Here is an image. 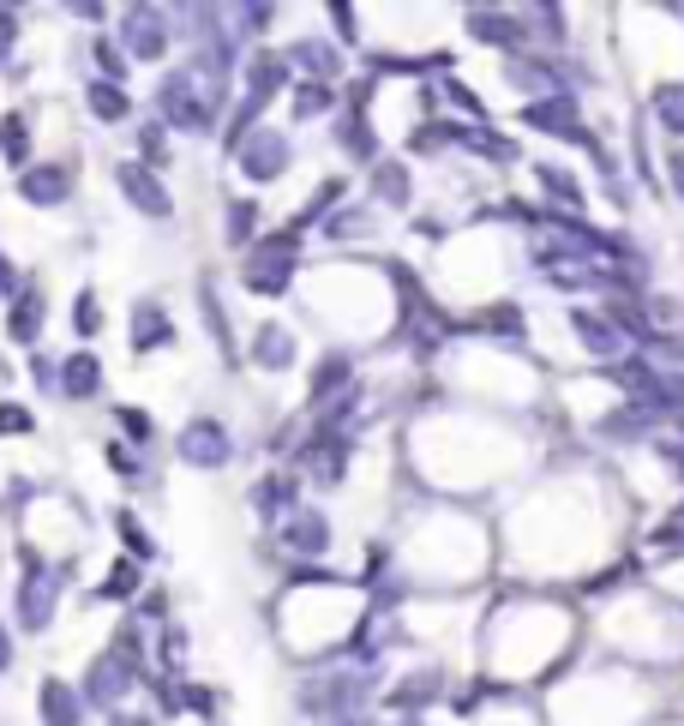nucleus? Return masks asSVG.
Here are the masks:
<instances>
[{
  "label": "nucleus",
  "mask_w": 684,
  "mask_h": 726,
  "mask_svg": "<svg viewBox=\"0 0 684 726\" xmlns=\"http://www.w3.org/2000/svg\"><path fill=\"white\" fill-rule=\"evenodd\" d=\"M157 121L169 126V133L205 138V133H217V97L198 91V79L186 67L181 72H162V79H157Z\"/></svg>",
  "instance_id": "obj_1"
},
{
  "label": "nucleus",
  "mask_w": 684,
  "mask_h": 726,
  "mask_svg": "<svg viewBox=\"0 0 684 726\" xmlns=\"http://www.w3.org/2000/svg\"><path fill=\"white\" fill-rule=\"evenodd\" d=\"M295 264H300V235H295V228H283V235H264V240H252V247H247L240 283H247L252 295H288Z\"/></svg>",
  "instance_id": "obj_2"
},
{
  "label": "nucleus",
  "mask_w": 684,
  "mask_h": 726,
  "mask_svg": "<svg viewBox=\"0 0 684 726\" xmlns=\"http://www.w3.org/2000/svg\"><path fill=\"white\" fill-rule=\"evenodd\" d=\"M523 126L528 133H547V138H565V145H582L594 162H601L606 174H613V162H606V150L594 145V133L582 126V114H577V97H565V91H547V97H528L523 103Z\"/></svg>",
  "instance_id": "obj_3"
},
{
  "label": "nucleus",
  "mask_w": 684,
  "mask_h": 726,
  "mask_svg": "<svg viewBox=\"0 0 684 726\" xmlns=\"http://www.w3.org/2000/svg\"><path fill=\"white\" fill-rule=\"evenodd\" d=\"M12 613H19V631H48L55 613H60V570L43 565L36 553H24V577H19Z\"/></svg>",
  "instance_id": "obj_4"
},
{
  "label": "nucleus",
  "mask_w": 684,
  "mask_h": 726,
  "mask_svg": "<svg viewBox=\"0 0 684 726\" xmlns=\"http://www.w3.org/2000/svg\"><path fill=\"white\" fill-rule=\"evenodd\" d=\"M300 715H324V721H354V708L366 703V679L361 672H324V679H307L300 684Z\"/></svg>",
  "instance_id": "obj_5"
},
{
  "label": "nucleus",
  "mask_w": 684,
  "mask_h": 726,
  "mask_svg": "<svg viewBox=\"0 0 684 726\" xmlns=\"http://www.w3.org/2000/svg\"><path fill=\"white\" fill-rule=\"evenodd\" d=\"M169 43H174V19L162 7H126L121 12V48H126V60L157 67V60L169 55Z\"/></svg>",
  "instance_id": "obj_6"
},
{
  "label": "nucleus",
  "mask_w": 684,
  "mask_h": 726,
  "mask_svg": "<svg viewBox=\"0 0 684 726\" xmlns=\"http://www.w3.org/2000/svg\"><path fill=\"white\" fill-rule=\"evenodd\" d=\"M174 451H181L186 468H228V456H235V439H228V427L217 415H193L181 427V439H174Z\"/></svg>",
  "instance_id": "obj_7"
},
{
  "label": "nucleus",
  "mask_w": 684,
  "mask_h": 726,
  "mask_svg": "<svg viewBox=\"0 0 684 726\" xmlns=\"http://www.w3.org/2000/svg\"><path fill=\"white\" fill-rule=\"evenodd\" d=\"M114 186H121V198L138 216H150V223H169L174 216V193L162 186L157 169H145V162H121V169H114Z\"/></svg>",
  "instance_id": "obj_8"
},
{
  "label": "nucleus",
  "mask_w": 684,
  "mask_h": 726,
  "mask_svg": "<svg viewBox=\"0 0 684 726\" xmlns=\"http://www.w3.org/2000/svg\"><path fill=\"white\" fill-rule=\"evenodd\" d=\"M235 169L247 174V181H259V186L283 181V169H288V133H276V126L247 133V145L235 150Z\"/></svg>",
  "instance_id": "obj_9"
},
{
  "label": "nucleus",
  "mask_w": 684,
  "mask_h": 726,
  "mask_svg": "<svg viewBox=\"0 0 684 726\" xmlns=\"http://www.w3.org/2000/svg\"><path fill=\"white\" fill-rule=\"evenodd\" d=\"M295 463L312 468L319 487H342V475H349V432H337V427H324V420H319V432L295 451Z\"/></svg>",
  "instance_id": "obj_10"
},
{
  "label": "nucleus",
  "mask_w": 684,
  "mask_h": 726,
  "mask_svg": "<svg viewBox=\"0 0 684 726\" xmlns=\"http://www.w3.org/2000/svg\"><path fill=\"white\" fill-rule=\"evenodd\" d=\"M133 684H138V667H126V660L114 655V648H103V655H96L91 667H84L79 696H84V703H103V708H114L126 691H133Z\"/></svg>",
  "instance_id": "obj_11"
},
{
  "label": "nucleus",
  "mask_w": 684,
  "mask_h": 726,
  "mask_svg": "<svg viewBox=\"0 0 684 726\" xmlns=\"http://www.w3.org/2000/svg\"><path fill=\"white\" fill-rule=\"evenodd\" d=\"M565 318H570V337H577L582 349L594 354V361H606V366L625 361V337L613 330V318H606V313H594V307H570Z\"/></svg>",
  "instance_id": "obj_12"
},
{
  "label": "nucleus",
  "mask_w": 684,
  "mask_h": 726,
  "mask_svg": "<svg viewBox=\"0 0 684 726\" xmlns=\"http://www.w3.org/2000/svg\"><path fill=\"white\" fill-rule=\"evenodd\" d=\"M67 193H72V169H67V162H31V169L19 174V198H24V205H36V211L67 205Z\"/></svg>",
  "instance_id": "obj_13"
},
{
  "label": "nucleus",
  "mask_w": 684,
  "mask_h": 726,
  "mask_svg": "<svg viewBox=\"0 0 684 726\" xmlns=\"http://www.w3.org/2000/svg\"><path fill=\"white\" fill-rule=\"evenodd\" d=\"M283 60H288V72H300V79H312V84H331L342 72V48L319 43V36H295V43L283 48Z\"/></svg>",
  "instance_id": "obj_14"
},
{
  "label": "nucleus",
  "mask_w": 684,
  "mask_h": 726,
  "mask_svg": "<svg viewBox=\"0 0 684 726\" xmlns=\"http://www.w3.org/2000/svg\"><path fill=\"white\" fill-rule=\"evenodd\" d=\"M252 366H259V373H288V366H295L300 361V337H295V330H288V325H276V318H271V325H259V330H252Z\"/></svg>",
  "instance_id": "obj_15"
},
{
  "label": "nucleus",
  "mask_w": 684,
  "mask_h": 726,
  "mask_svg": "<svg viewBox=\"0 0 684 726\" xmlns=\"http://www.w3.org/2000/svg\"><path fill=\"white\" fill-rule=\"evenodd\" d=\"M283 546L295 558H319L324 546H331V517H324L319 504H300L295 517H283Z\"/></svg>",
  "instance_id": "obj_16"
},
{
  "label": "nucleus",
  "mask_w": 684,
  "mask_h": 726,
  "mask_svg": "<svg viewBox=\"0 0 684 726\" xmlns=\"http://www.w3.org/2000/svg\"><path fill=\"white\" fill-rule=\"evenodd\" d=\"M463 24H468V36H475V43H487V48H523V43H528V24L516 19V12L468 7V12H463Z\"/></svg>",
  "instance_id": "obj_17"
},
{
  "label": "nucleus",
  "mask_w": 684,
  "mask_h": 726,
  "mask_svg": "<svg viewBox=\"0 0 684 726\" xmlns=\"http://www.w3.org/2000/svg\"><path fill=\"white\" fill-rule=\"evenodd\" d=\"M247 499H252V511L259 517H295L300 511V475H259L247 487Z\"/></svg>",
  "instance_id": "obj_18"
},
{
  "label": "nucleus",
  "mask_w": 684,
  "mask_h": 726,
  "mask_svg": "<svg viewBox=\"0 0 684 726\" xmlns=\"http://www.w3.org/2000/svg\"><path fill=\"white\" fill-rule=\"evenodd\" d=\"M60 397H67V402L103 397V354H91V349L67 354V361H60Z\"/></svg>",
  "instance_id": "obj_19"
},
{
  "label": "nucleus",
  "mask_w": 684,
  "mask_h": 726,
  "mask_svg": "<svg viewBox=\"0 0 684 726\" xmlns=\"http://www.w3.org/2000/svg\"><path fill=\"white\" fill-rule=\"evenodd\" d=\"M354 385V354H324L319 366H312V378H307V402L312 409H331L337 402V390H349Z\"/></svg>",
  "instance_id": "obj_20"
},
{
  "label": "nucleus",
  "mask_w": 684,
  "mask_h": 726,
  "mask_svg": "<svg viewBox=\"0 0 684 726\" xmlns=\"http://www.w3.org/2000/svg\"><path fill=\"white\" fill-rule=\"evenodd\" d=\"M36 715H43V726H84V696L60 679H43L36 684Z\"/></svg>",
  "instance_id": "obj_21"
},
{
  "label": "nucleus",
  "mask_w": 684,
  "mask_h": 726,
  "mask_svg": "<svg viewBox=\"0 0 684 726\" xmlns=\"http://www.w3.org/2000/svg\"><path fill=\"white\" fill-rule=\"evenodd\" d=\"M240 72H247V97H252V103H271V97L288 84V60L276 55V48H252Z\"/></svg>",
  "instance_id": "obj_22"
},
{
  "label": "nucleus",
  "mask_w": 684,
  "mask_h": 726,
  "mask_svg": "<svg viewBox=\"0 0 684 726\" xmlns=\"http://www.w3.org/2000/svg\"><path fill=\"white\" fill-rule=\"evenodd\" d=\"M373 198H378V205H390V211H409V198H414L409 162H397V157H378V162H373Z\"/></svg>",
  "instance_id": "obj_23"
},
{
  "label": "nucleus",
  "mask_w": 684,
  "mask_h": 726,
  "mask_svg": "<svg viewBox=\"0 0 684 726\" xmlns=\"http://www.w3.org/2000/svg\"><path fill=\"white\" fill-rule=\"evenodd\" d=\"M162 342H174L169 313H162L157 300H138L133 307V354H150V349H162Z\"/></svg>",
  "instance_id": "obj_24"
},
{
  "label": "nucleus",
  "mask_w": 684,
  "mask_h": 726,
  "mask_svg": "<svg viewBox=\"0 0 684 726\" xmlns=\"http://www.w3.org/2000/svg\"><path fill=\"white\" fill-rule=\"evenodd\" d=\"M84 109H91V121L121 126L126 114H133V97H126V84H103V79H91V84H84Z\"/></svg>",
  "instance_id": "obj_25"
},
{
  "label": "nucleus",
  "mask_w": 684,
  "mask_h": 726,
  "mask_svg": "<svg viewBox=\"0 0 684 726\" xmlns=\"http://www.w3.org/2000/svg\"><path fill=\"white\" fill-rule=\"evenodd\" d=\"M337 145H342V157H354V162H378V138H373L361 109L337 114Z\"/></svg>",
  "instance_id": "obj_26"
},
{
  "label": "nucleus",
  "mask_w": 684,
  "mask_h": 726,
  "mask_svg": "<svg viewBox=\"0 0 684 726\" xmlns=\"http://www.w3.org/2000/svg\"><path fill=\"white\" fill-rule=\"evenodd\" d=\"M43 318H48L43 295H36V288H24V295L7 307V337L12 342H36V337H43Z\"/></svg>",
  "instance_id": "obj_27"
},
{
  "label": "nucleus",
  "mask_w": 684,
  "mask_h": 726,
  "mask_svg": "<svg viewBox=\"0 0 684 726\" xmlns=\"http://www.w3.org/2000/svg\"><path fill=\"white\" fill-rule=\"evenodd\" d=\"M438 696H445V672L426 667V672H414V679H402L397 691H390V708H409V715H414V708L438 703Z\"/></svg>",
  "instance_id": "obj_28"
},
{
  "label": "nucleus",
  "mask_w": 684,
  "mask_h": 726,
  "mask_svg": "<svg viewBox=\"0 0 684 726\" xmlns=\"http://www.w3.org/2000/svg\"><path fill=\"white\" fill-rule=\"evenodd\" d=\"M0 157H7L19 174L31 169V114H19V109H12L7 121H0Z\"/></svg>",
  "instance_id": "obj_29"
},
{
  "label": "nucleus",
  "mask_w": 684,
  "mask_h": 726,
  "mask_svg": "<svg viewBox=\"0 0 684 726\" xmlns=\"http://www.w3.org/2000/svg\"><path fill=\"white\" fill-rule=\"evenodd\" d=\"M223 240H228L235 252L259 240V205H252V198H235V205H228V216H223Z\"/></svg>",
  "instance_id": "obj_30"
},
{
  "label": "nucleus",
  "mask_w": 684,
  "mask_h": 726,
  "mask_svg": "<svg viewBox=\"0 0 684 726\" xmlns=\"http://www.w3.org/2000/svg\"><path fill=\"white\" fill-rule=\"evenodd\" d=\"M654 121H661V133L684 138V79L654 84Z\"/></svg>",
  "instance_id": "obj_31"
},
{
  "label": "nucleus",
  "mask_w": 684,
  "mask_h": 726,
  "mask_svg": "<svg viewBox=\"0 0 684 726\" xmlns=\"http://www.w3.org/2000/svg\"><path fill=\"white\" fill-rule=\"evenodd\" d=\"M378 228V216L373 205H349V211H337V216H324V235L331 240H366Z\"/></svg>",
  "instance_id": "obj_32"
},
{
  "label": "nucleus",
  "mask_w": 684,
  "mask_h": 726,
  "mask_svg": "<svg viewBox=\"0 0 684 726\" xmlns=\"http://www.w3.org/2000/svg\"><path fill=\"white\" fill-rule=\"evenodd\" d=\"M456 145H468L475 157H492V162H516V145H511V138H499V133H487V126H463Z\"/></svg>",
  "instance_id": "obj_33"
},
{
  "label": "nucleus",
  "mask_w": 684,
  "mask_h": 726,
  "mask_svg": "<svg viewBox=\"0 0 684 726\" xmlns=\"http://www.w3.org/2000/svg\"><path fill=\"white\" fill-rule=\"evenodd\" d=\"M288 103H295V121H312V114H331L337 91H331V84H312V79H300Z\"/></svg>",
  "instance_id": "obj_34"
},
{
  "label": "nucleus",
  "mask_w": 684,
  "mask_h": 726,
  "mask_svg": "<svg viewBox=\"0 0 684 726\" xmlns=\"http://www.w3.org/2000/svg\"><path fill=\"white\" fill-rule=\"evenodd\" d=\"M91 60H96V79H103V84H121V79H126V48L114 43V36H96V43H91Z\"/></svg>",
  "instance_id": "obj_35"
},
{
  "label": "nucleus",
  "mask_w": 684,
  "mask_h": 726,
  "mask_svg": "<svg viewBox=\"0 0 684 726\" xmlns=\"http://www.w3.org/2000/svg\"><path fill=\"white\" fill-rule=\"evenodd\" d=\"M535 181L547 186L552 198H565V205H582V181H577V174H565L559 162H535Z\"/></svg>",
  "instance_id": "obj_36"
},
{
  "label": "nucleus",
  "mask_w": 684,
  "mask_h": 726,
  "mask_svg": "<svg viewBox=\"0 0 684 726\" xmlns=\"http://www.w3.org/2000/svg\"><path fill=\"white\" fill-rule=\"evenodd\" d=\"M480 330H487V337H523V307H516V300H499V307H487L480 313Z\"/></svg>",
  "instance_id": "obj_37"
},
{
  "label": "nucleus",
  "mask_w": 684,
  "mask_h": 726,
  "mask_svg": "<svg viewBox=\"0 0 684 726\" xmlns=\"http://www.w3.org/2000/svg\"><path fill=\"white\" fill-rule=\"evenodd\" d=\"M121 541H126V553H133V565H145V558H157V534H145V522H138L133 511H121Z\"/></svg>",
  "instance_id": "obj_38"
},
{
  "label": "nucleus",
  "mask_w": 684,
  "mask_h": 726,
  "mask_svg": "<svg viewBox=\"0 0 684 726\" xmlns=\"http://www.w3.org/2000/svg\"><path fill=\"white\" fill-rule=\"evenodd\" d=\"M649 409H618V415H606L601 420V439H642L649 432Z\"/></svg>",
  "instance_id": "obj_39"
},
{
  "label": "nucleus",
  "mask_w": 684,
  "mask_h": 726,
  "mask_svg": "<svg viewBox=\"0 0 684 726\" xmlns=\"http://www.w3.org/2000/svg\"><path fill=\"white\" fill-rule=\"evenodd\" d=\"M228 19H235V24H228V31H235V36H259V31H271L276 7H271V0H252V7H235V12H228Z\"/></svg>",
  "instance_id": "obj_40"
},
{
  "label": "nucleus",
  "mask_w": 684,
  "mask_h": 726,
  "mask_svg": "<svg viewBox=\"0 0 684 726\" xmlns=\"http://www.w3.org/2000/svg\"><path fill=\"white\" fill-rule=\"evenodd\" d=\"M138 157H145V169H162V162H169V126L162 121L138 126Z\"/></svg>",
  "instance_id": "obj_41"
},
{
  "label": "nucleus",
  "mask_w": 684,
  "mask_h": 726,
  "mask_svg": "<svg viewBox=\"0 0 684 726\" xmlns=\"http://www.w3.org/2000/svg\"><path fill=\"white\" fill-rule=\"evenodd\" d=\"M138 589V565L126 558V565H114L109 577H103V589H96V601H126V594Z\"/></svg>",
  "instance_id": "obj_42"
},
{
  "label": "nucleus",
  "mask_w": 684,
  "mask_h": 726,
  "mask_svg": "<svg viewBox=\"0 0 684 726\" xmlns=\"http://www.w3.org/2000/svg\"><path fill=\"white\" fill-rule=\"evenodd\" d=\"M72 330H79V337H96V330H103V313H96V295H91V288L72 300Z\"/></svg>",
  "instance_id": "obj_43"
},
{
  "label": "nucleus",
  "mask_w": 684,
  "mask_h": 726,
  "mask_svg": "<svg viewBox=\"0 0 684 726\" xmlns=\"http://www.w3.org/2000/svg\"><path fill=\"white\" fill-rule=\"evenodd\" d=\"M654 553H661V558H673V553H684V504H679V511H673V517H666V529H661V534H654Z\"/></svg>",
  "instance_id": "obj_44"
},
{
  "label": "nucleus",
  "mask_w": 684,
  "mask_h": 726,
  "mask_svg": "<svg viewBox=\"0 0 684 726\" xmlns=\"http://www.w3.org/2000/svg\"><path fill=\"white\" fill-rule=\"evenodd\" d=\"M114 415H121L126 439H138V444H150V439H157V420H150L145 409H114Z\"/></svg>",
  "instance_id": "obj_45"
},
{
  "label": "nucleus",
  "mask_w": 684,
  "mask_h": 726,
  "mask_svg": "<svg viewBox=\"0 0 684 726\" xmlns=\"http://www.w3.org/2000/svg\"><path fill=\"white\" fill-rule=\"evenodd\" d=\"M523 24H528V31H535V24H540V31L552 36V43H565V12H559V7H535V12H528V19H523Z\"/></svg>",
  "instance_id": "obj_46"
},
{
  "label": "nucleus",
  "mask_w": 684,
  "mask_h": 726,
  "mask_svg": "<svg viewBox=\"0 0 684 726\" xmlns=\"http://www.w3.org/2000/svg\"><path fill=\"white\" fill-rule=\"evenodd\" d=\"M12 48H19V12H0V72H12Z\"/></svg>",
  "instance_id": "obj_47"
},
{
  "label": "nucleus",
  "mask_w": 684,
  "mask_h": 726,
  "mask_svg": "<svg viewBox=\"0 0 684 726\" xmlns=\"http://www.w3.org/2000/svg\"><path fill=\"white\" fill-rule=\"evenodd\" d=\"M19 295H24V276H19V264H12L7 252H0V300H7V307H12V300H19Z\"/></svg>",
  "instance_id": "obj_48"
},
{
  "label": "nucleus",
  "mask_w": 684,
  "mask_h": 726,
  "mask_svg": "<svg viewBox=\"0 0 684 726\" xmlns=\"http://www.w3.org/2000/svg\"><path fill=\"white\" fill-rule=\"evenodd\" d=\"M174 691H181V708H193V715H210V708H217V696H210L205 684H174Z\"/></svg>",
  "instance_id": "obj_49"
},
{
  "label": "nucleus",
  "mask_w": 684,
  "mask_h": 726,
  "mask_svg": "<svg viewBox=\"0 0 684 726\" xmlns=\"http://www.w3.org/2000/svg\"><path fill=\"white\" fill-rule=\"evenodd\" d=\"M36 420H31V409H19V402H0V439L7 432H31Z\"/></svg>",
  "instance_id": "obj_50"
},
{
  "label": "nucleus",
  "mask_w": 684,
  "mask_h": 726,
  "mask_svg": "<svg viewBox=\"0 0 684 726\" xmlns=\"http://www.w3.org/2000/svg\"><path fill=\"white\" fill-rule=\"evenodd\" d=\"M103 456H109V468H121V475H138V468H145V463L133 456V444H121V439H114Z\"/></svg>",
  "instance_id": "obj_51"
},
{
  "label": "nucleus",
  "mask_w": 684,
  "mask_h": 726,
  "mask_svg": "<svg viewBox=\"0 0 684 726\" xmlns=\"http://www.w3.org/2000/svg\"><path fill=\"white\" fill-rule=\"evenodd\" d=\"M654 456H661V463L684 480V444H679V439H661V444H654Z\"/></svg>",
  "instance_id": "obj_52"
},
{
  "label": "nucleus",
  "mask_w": 684,
  "mask_h": 726,
  "mask_svg": "<svg viewBox=\"0 0 684 726\" xmlns=\"http://www.w3.org/2000/svg\"><path fill=\"white\" fill-rule=\"evenodd\" d=\"M666 186H673V198L684 205V145L673 150V157H666Z\"/></svg>",
  "instance_id": "obj_53"
},
{
  "label": "nucleus",
  "mask_w": 684,
  "mask_h": 726,
  "mask_svg": "<svg viewBox=\"0 0 684 726\" xmlns=\"http://www.w3.org/2000/svg\"><path fill=\"white\" fill-rule=\"evenodd\" d=\"M162 655H169V660L186 655V631H181V624H169V631H162Z\"/></svg>",
  "instance_id": "obj_54"
},
{
  "label": "nucleus",
  "mask_w": 684,
  "mask_h": 726,
  "mask_svg": "<svg viewBox=\"0 0 684 726\" xmlns=\"http://www.w3.org/2000/svg\"><path fill=\"white\" fill-rule=\"evenodd\" d=\"M31 378H36V385H43V390H55V385H60L55 361H43V354H36V361H31Z\"/></svg>",
  "instance_id": "obj_55"
},
{
  "label": "nucleus",
  "mask_w": 684,
  "mask_h": 726,
  "mask_svg": "<svg viewBox=\"0 0 684 726\" xmlns=\"http://www.w3.org/2000/svg\"><path fill=\"white\" fill-rule=\"evenodd\" d=\"M331 19H337V36H342V43H354V7H342V0H337Z\"/></svg>",
  "instance_id": "obj_56"
},
{
  "label": "nucleus",
  "mask_w": 684,
  "mask_h": 726,
  "mask_svg": "<svg viewBox=\"0 0 684 726\" xmlns=\"http://www.w3.org/2000/svg\"><path fill=\"white\" fill-rule=\"evenodd\" d=\"M12 660H19V648H12V636H7V624H0V672H12Z\"/></svg>",
  "instance_id": "obj_57"
},
{
  "label": "nucleus",
  "mask_w": 684,
  "mask_h": 726,
  "mask_svg": "<svg viewBox=\"0 0 684 726\" xmlns=\"http://www.w3.org/2000/svg\"><path fill=\"white\" fill-rule=\"evenodd\" d=\"M337 726H361V721H337Z\"/></svg>",
  "instance_id": "obj_58"
},
{
  "label": "nucleus",
  "mask_w": 684,
  "mask_h": 726,
  "mask_svg": "<svg viewBox=\"0 0 684 726\" xmlns=\"http://www.w3.org/2000/svg\"><path fill=\"white\" fill-rule=\"evenodd\" d=\"M679 439H684V415H679Z\"/></svg>",
  "instance_id": "obj_59"
}]
</instances>
